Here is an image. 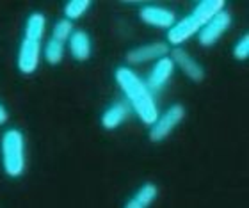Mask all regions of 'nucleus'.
<instances>
[{"instance_id":"4","label":"nucleus","mask_w":249,"mask_h":208,"mask_svg":"<svg viewBox=\"0 0 249 208\" xmlns=\"http://www.w3.org/2000/svg\"><path fill=\"white\" fill-rule=\"evenodd\" d=\"M185 114L187 110L182 104H173L164 112H159V118L150 126V132H148V137H150L151 142L166 140L173 132L177 130V126L185 120Z\"/></svg>"},{"instance_id":"2","label":"nucleus","mask_w":249,"mask_h":208,"mask_svg":"<svg viewBox=\"0 0 249 208\" xmlns=\"http://www.w3.org/2000/svg\"><path fill=\"white\" fill-rule=\"evenodd\" d=\"M47 29V18L43 13H31L25 21L23 37H21L20 48H18V69L23 75H32L39 68V59H41V41Z\"/></svg>"},{"instance_id":"9","label":"nucleus","mask_w":249,"mask_h":208,"mask_svg":"<svg viewBox=\"0 0 249 208\" xmlns=\"http://www.w3.org/2000/svg\"><path fill=\"white\" fill-rule=\"evenodd\" d=\"M139 20L148 27L155 29H166L169 31L175 21H177V13L173 9L162 7V5H142L139 9Z\"/></svg>"},{"instance_id":"15","label":"nucleus","mask_w":249,"mask_h":208,"mask_svg":"<svg viewBox=\"0 0 249 208\" xmlns=\"http://www.w3.org/2000/svg\"><path fill=\"white\" fill-rule=\"evenodd\" d=\"M41 55L50 66H57V64L62 63V59L66 55V45L50 37V39L45 43V47L41 48Z\"/></svg>"},{"instance_id":"10","label":"nucleus","mask_w":249,"mask_h":208,"mask_svg":"<svg viewBox=\"0 0 249 208\" xmlns=\"http://www.w3.org/2000/svg\"><path fill=\"white\" fill-rule=\"evenodd\" d=\"M175 71H177V69H175V64H173V61L169 59V55L155 61V63H153V68L148 73V78L144 80L148 89L151 91V94L159 93V91H162V89L166 87V84L169 82V78L173 77Z\"/></svg>"},{"instance_id":"18","label":"nucleus","mask_w":249,"mask_h":208,"mask_svg":"<svg viewBox=\"0 0 249 208\" xmlns=\"http://www.w3.org/2000/svg\"><path fill=\"white\" fill-rule=\"evenodd\" d=\"M249 57V34L244 32L242 37L235 43L233 47V59L235 61H246Z\"/></svg>"},{"instance_id":"14","label":"nucleus","mask_w":249,"mask_h":208,"mask_svg":"<svg viewBox=\"0 0 249 208\" xmlns=\"http://www.w3.org/2000/svg\"><path fill=\"white\" fill-rule=\"evenodd\" d=\"M226 9V2L224 0H203V2H197V5L194 7L192 15L201 25H205L210 18L221 13V11Z\"/></svg>"},{"instance_id":"17","label":"nucleus","mask_w":249,"mask_h":208,"mask_svg":"<svg viewBox=\"0 0 249 208\" xmlns=\"http://www.w3.org/2000/svg\"><path fill=\"white\" fill-rule=\"evenodd\" d=\"M73 31H75V25H73L71 21L66 20V18H61V20H57L55 23H53L52 27V39H55V41L59 43H64L66 45L68 39H70V36L73 34Z\"/></svg>"},{"instance_id":"19","label":"nucleus","mask_w":249,"mask_h":208,"mask_svg":"<svg viewBox=\"0 0 249 208\" xmlns=\"http://www.w3.org/2000/svg\"><path fill=\"white\" fill-rule=\"evenodd\" d=\"M7 121H9V112L5 109V105L0 102V126L7 125Z\"/></svg>"},{"instance_id":"13","label":"nucleus","mask_w":249,"mask_h":208,"mask_svg":"<svg viewBox=\"0 0 249 208\" xmlns=\"http://www.w3.org/2000/svg\"><path fill=\"white\" fill-rule=\"evenodd\" d=\"M157 196H159V187L155 183L146 182L137 189V192L124 203L123 208H150L155 203Z\"/></svg>"},{"instance_id":"3","label":"nucleus","mask_w":249,"mask_h":208,"mask_svg":"<svg viewBox=\"0 0 249 208\" xmlns=\"http://www.w3.org/2000/svg\"><path fill=\"white\" fill-rule=\"evenodd\" d=\"M2 169L9 178H20L25 173V137L18 128H9L0 139Z\"/></svg>"},{"instance_id":"8","label":"nucleus","mask_w":249,"mask_h":208,"mask_svg":"<svg viewBox=\"0 0 249 208\" xmlns=\"http://www.w3.org/2000/svg\"><path fill=\"white\" fill-rule=\"evenodd\" d=\"M201 23L194 18V15H187L183 16L182 20H177L175 21V25L167 31V39L166 43L169 45L171 48H177V47H182L183 43L189 41L192 36H196L199 29H201Z\"/></svg>"},{"instance_id":"6","label":"nucleus","mask_w":249,"mask_h":208,"mask_svg":"<svg viewBox=\"0 0 249 208\" xmlns=\"http://www.w3.org/2000/svg\"><path fill=\"white\" fill-rule=\"evenodd\" d=\"M230 27H231V15L224 9V11H221V13H217L213 18H210V20L199 29V32L196 34L197 41H199L201 47H213V45L230 31Z\"/></svg>"},{"instance_id":"1","label":"nucleus","mask_w":249,"mask_h":208,"mask_svg":"<svg viewBox=\"0 0 249 208\" xmlns=\"http://www.w3.org/2000/svg\"><path fill=\"white\" fill-rule=\"evenodd\" d=\"M116 84L120 86L121 93L126 98V105L134 110L144 125L151 126L159 118V107L155 102V94H151L146 82L128 66H120L114 71Z\"/></svg>"},{"instance_id":"12","label":"nucleus","mask_w":249,"mask_h":208,"mask_svg":"<svg viewBox=\"0 0 249 208\" xmlns=\"http://www.w3.org/2000/svg\"><path fill=\"white\" fill-rule=\"evenodd\" d=\"M128 112H130V107L124 102H114V104H110L107 109L102 112V126H104L105 130H118L121 125H123L126 118H128Z\"/></svg>"},{"instance_id":"7","label":"nucleus","mask_w":249,"mask_h":208,"mask_svg":"<svg viewBox=\"0 0 249 208\" xmlns=\"http://www.w3.org/2000/svg\"><path fill=\"white\" fill-rule=\"evenodd\" d=\"M169 59L175 64V69H180L191 82L199 84L205 80V68L201 66L199 61H196L191 53L187 52L185 48L182 47L171 48L169 50Z\"/></svg>"},{"instance_id":"16","label":"nucleus","mask_w":249,"mask_h":208,"mask_svg":"<svg viewBox=\"0 0 249 208\" xmlns=\"http://www.w3.org/2000/svg\"><path fill=\"white\" fill-rule=\"evenodd\" d=\"M91 7V0H70L64 4V18L73 21L80 20Z\"/></svg>"},{"instance_id":"11","label":"nucleus","mask_w":249,"mask_h":208,"mask_svg":"<svg viewBox=\"0 0 249 208\" xmlns=\"http://www.w3.org/2000/svg\"><path fill=\"white\" fill-rule=\"evenodd\" d=\"M68 52L77 63H86L91 59V53H93V43H91V36L88 32L82 31V29H75L73 34L70 36L66 43Z\"/></svg>"},{"instance_id":"5","label":"nucleus","mask_w":249,"mask_h":208,"mask_svg":"<svg viewBox=\"0 0 249 208\" xmlns=\"http://www.w3.org/2000/svg\"><path fill=\"white\" fill-rule=\"evenodd\" d=\"M171 47L166 41H151L139 45V47L130 48L128 52L124 53V61L130 66H141L146 63H155L159 59L167 57L169 55Z\"/></svg>"}]
</instances>
